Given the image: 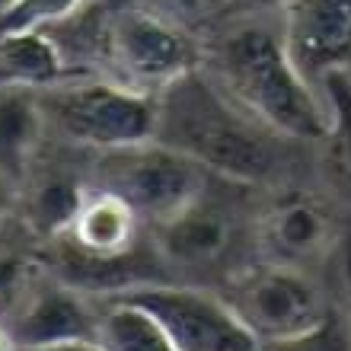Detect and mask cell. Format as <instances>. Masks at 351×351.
<instances>
[{
	"instance_id": "cell-1",
	"label": "cell",
	"mask_w": 351,
	"mask_h": 351,
	"mask_svg": "<svg viewBox=\"0 0 351 351\" xmlns=\"http://www.w3.org/2000/svg\"><path fill=\"white\" fill-rule=\"evenodd\" d=\"M157 138L192 157L211 176L230 182H265L278 169V141L271 128L221 90L202 67L157 93Z\"/></svg>"
},
{
	"instance_id": "cell-2",
	"label": "cell",
	"mask_w": 351,
	"mask_h": 351,
	"mask_svg": "<svg viewBox=\"0 0 351 351\" xmlns=\"http://www.w3.org/2000/svg\"><path fill=\"white\" fill-rule=\"evenodd\" d=\"M214 77L240 109L285 141L326 138L329 109L313 96L285 38L271 29L240 26L227 32L214 48Z\"/></svg>"
},
{
	"instance_id": "cell-3",
	"label": "cell",
	"mask_w": 351,
	"mask_h": 351,
	"mask_svg": "<svg viewBox=\"0 0 351 351\" xmlns=\"http://www.w3.org/2000/svg\"><path fill=\"white\" fill-rule=\"evenodd\" d=\"M48 125L67 141L106 150L134 147L157 138V93H144L121 80H64L42 90Z\"/></svg>"
},
{
	"instance_id": "cell-4",
	"label": "cell",
	"mask_w": 351,
	"mask_h": 351,
	"mask_svg": "<svg viewBox=\"0 0 351 351\" xmlns=\"http://www.w3.org/2000/svg\"><path fill=\"white\" fill-rule=\"evenodd\" d=\"M208 169L169 144L144 141L106 150L96 163V189L125 198L141 221L157 227L208 192Z\"/></svg>"
},
{
	"instance_id": "cell-5",
	"label": "cell",
	"mask_w": 351,
	"mask_h": 351,
	"mask_svg": "<svg viewBox=\"0 0 351 351\" xmlns=\"http://www.w3.org/2000/svg\"><path fill=\"white\" fill-rule=\"evenodd\" d=\"M106 64L112 80L144 93H163L202 67V48L182 26L150 13L125 7L106 13Z\"/></svg>"
},
{
	"instance_id": "cell-6",
	"label": "cell",
	"mask_w": 351,
	"mask_h": 351,
	"mask_svg": "<svg viewBox=\"0 0 351 351\" xmlns=\"http://www.w3.org/2000/svg\"><path fill=\"white\" fill-rule=\"evenodd\" d=\"M119 297L144 306L179 351H262V342L237 316L227 297L163 281H144L119 291Z\"/></svg>"
},
{
	"instance_id": "cell-7",
	"label": "cell",
	"mask_w": 351,
	"mask_h": 351,
	"mask_svg": "<svg viewBox=\"0 0 351 351\" xmlns=\"http://www.w3.org/2000/svg\"><path fill=\"white\" fill-rule=\"evenodd\" d=\"M227 300L262 342V348L313 329L326 316L316 287L297 271V265L285 262L250 268L246 275L237 278Z\"/></svg>"
},
{
	"instance_id": "cell-8",
	"label": "cell",
	"mask_w": 351,
	"mask_h": 351,
	"mask_svg": "<svg viewBox=\"0 0 351 351\" xmlns=\"http://www.w3.org/2000/svg\"><path fill=\"white\" fill-rule=\"evenodd\" d=\"M3 323L10 326L19 348H38V345L74 342V339H96L99 310L86 300L80 287L67 281L29 278L19 304Z\"/></svg>"
},
{
	"instance_id": "cell-9",
	"label": "cell",
	"mask_w": 351,
	"mask_h": 351,
	"mask_svg": "<svg viewBox=\"0 0 351 351\" xmlns=\"http://www.w3.org/2000/svg\"><path fill=\"white\" fill-rule=\"evenodd\" d=\"M285 45L306 80L351 67V0H287Z\"/></svg>"
},
{
	"instance_id": "cell-10",
	"label": "cell",
	"mask_w": 351,
	"mask_h": 351,
	"mask_svg": "<svg viewBox=\"0 0 351 351\" xmlns=\"http://www.w3.org/2000/svg\"><path fill=\"white\" fill-rule=\"evenodd\" d=\"M141 223V214L125 198L93 189L80 204L71 230L61 237L67 246V262L93 268L125 265L138 252Z\"/></svg>"
},
{
	"instance_id": "cell-11",
	"label": "cell",
	"mask_w": 351,
	"mask_h": 351,
	"mask_svg": "<svg viewBox=\"0 0 351 351\" xmlns=\"http://www.w3.org/2000/svg\"><path fill=\"white\" fill-rule=\"evenodd\" d=\"M335 227L323 204L310 195H285L278 198L259 223L262 250L271 262L300 265L306 259H316L319 252L332 246Z\"/></svg>"
},
{
	"instance_id": "cell-12",
	"label": "cell",
	"mask_w": 351,
	"mask_h": 351,
	"mask_svg": "<svg viewBox=\"0 0 351 351\" xmlns=\"http://www.w3.org/2000/svg\"><path fill=\"white\" fill-rule=\"evenodd\" d=\"M157 246L163 259L182 268H204L227 256L233 246V217L223 204L211 202L208 192L157 223Z\"/></svg>"
},
{
	"instance_id": "cell-13",
	"label": "cell",
	"mask_w": 351,
	"mask_h": 351,
	"mask_svg": "<svg viewBox=\"0 0 351 351\" xmlns=\"http://www.w3.org/2000/svg\"><path fill=\"white\" fill-rule=\"evenodd\" d=\"M48 115L42 93L23 86H0V182H29Z\"/></svg>"
},
{
	"instance_id": "cell-14",
	"label": "cell",
	"mask_w": 351,
	"mask_h": 351,
	"mask_svg": "<svg viewBox=\"0 0 351 351\" xmlns=\"http://www.w3.org/2000/svg\"><path fill=\"white\" fill-rule=\"evenodd\" d=\"M74 67L48 29H7L0 32V86L51 90L71 80Z\"/></svg>"
},
{
	"instance_id": "cell-15",
	"label": "cell",
	"mask_w": 351,
	"mask_h": 351,
	"mask_svg": "<svg viewBox=\"0 0 351 351\" xmlns=\"http://www.w3.org/2000/svg\"><path fill=\"white\" fill-rule=\"evenodd\" d=\"M96 342L102 351H179L167 329L144 306L119 294H112V300L99 310Z\"/></svg>"
},
{
	"instance_id": "cell-16",
	"label": "cell",
	"mask_w": 351,
	"mask_h": 351,
	"mask_svg": "<svg viewBox=\"0 0 351 351\" xmlns=\"http://www.w3.org/2000/svg\"><path fill=\"white\" fill-rule=\"evenodd\" d=\"M86 195L90 192H84V185H77L67 176H45L32 185L26 198V223L45 240H61L71 230Z\"/></svg>"
},
{
	"instance_id": "cell-17",
	"label": "cell",
	"mask_w": 351,
	"mask_h": 351,
	"mask_svg": "<svg viewBox=\"0 0 351 351\" xmlns=\"http://www.w3.org/2000/svg\"><path fill=\"white\" fill-rule=\"evenodd\" d=\"M329 131H326V163L329 173L351 192V77L348 71H332L323 77Z\"/></svg>"
},
{
	"instance_id": "cell-18",
	"label": "cell",
	"mask_w": 351,
	"mask_h": 351,
	"mask_svg": "<svg viewBox=\"0 0 351 351\" xmlns=\"http://www.w3.org/2000/svg\"><path fill=\"white\" fill-rule=\"evenodd\" d=\"M90 0H19L13 10L0 16V32L7 29H51L71 19Z\"/></svg>"
},
{
	"instance_id": "cell-19",
	"label": "cell",
	"mask_w": 351,
	"mask_h": 351,
	"mask_svg": "<svg viewBox=\"0 0 351 351\" xmlns=\"http://www.w3.org/2000/svg\"><path fill=\"white\" fill-rule=\"evenodd\" d=\"M265 351H351V319L342 313H326L313 329L265 345Z\"/></svg>"
},
{
	"instance_id": "cell-20",
	"label": "cell",
	"mask_w": 351,
	"mask_h": 351,
	"mask_svg": "<svg viewBox=\"0 0 351 351\" xmlns=\"http://www.w3.org/2000/svg\"><path fill=\"white\" fill-rule=\"evenodd\" d=\"M29 278L32 275H29L26 259H19L16 252L0 250V319H7L13 313V306L19 304Z\"/></svg>"
},
{
	"instance_id": "cell-21",
	"label": "cell",
	"mask_w": 351,
	"mask_h": 351,
	"mask_svg": "<svg viewBox=\"0 0 351 351\" xmlns=\"http://www.w3.org/2000/svg\"><path fill=\"white\" fill-rule=\"evenodd\" d=\"M19 351H102V345L96 339H74V342L38 345V348H19Z\"/></svg>"
},
{
	"instance_id": "cell-22",
	"label": "cell",
	"mask_w": 351,
	"mask_h": 351,
	"mask_svg": "<svg viewBox=\"0 0 351 351\" xmlns=\"http://www.w3.org/2000/svg\"><path fill=\"white\" fill-rule=\"evenodd\" d=\"M342 281H345V297H348V319H351V237L342 243Z\"/></svg>"
},
{
	"instance_id": "cell-23",
	"label": "cell",
	"mask_w": 351,
	"mask_h": 351,
	"mask_svg": "<svg viewBox=\"0 0 351 351\" xmlns=\"http://www.w3.org/2000/svg\"><path fill=\"white\" fill-rule=\"evenodd\" d=\"M0 351H19V342L13 339V332H10V326L0 319Z\"/></svg>"
},
{
	"instance_id": "cell-24",
	"label": "cell",
	"mask_w": 351,
	"mask_h": 351,
	"mask_svg": "<svg viewBox=\"0 0 351 351\" xmlns=\"http://www.w3.org/2000/svg\"><path fill=\"white\" fill-rule=\"evenodd\" d=\"M19 0H0V16H3V13H7V10H13L16 7Z\"/></svg>"
},
{
	"instance_id": "cell-25",
	"label": "cell",
	"mask_w": 351,
	"mask_h": 351,
	"mask_svg": "<svg viewBox=\"0 0 351 351\" xmlns=\"http://www.w3.org/2000/svg\"><path fill=\"white\" fill-rule=\"evenodd\" d=\"M202 7H217V3H223V0H198Z\"/></svg>"
},
{
	"instance_id": "cell-26",
	"label": "cell",
	"mask_w": 351,
	"mask_h": 351,
	"mask_svg": "<svg viewBox=\"0 0 351 351\" xmlns=\"http://www.w3.org/2000/svg\"><path fill=\"white\" fill-rule=\"evenodd\" d=\"M176 3H182V7H195L198 0H176Z\"/></svg>"
},
{
	"instance_id": "cell-27",
	"label": "cell",
	"mask_w": 351,
	"mask_h": 351,
	"mask_svg": "<svg viewBox=\"0 0 351 351\" xmlns=\"http://www.w3.org/2000/svg\"><path fill=\"white\" fill-rule=\"evenodd\" d=\"M0 185H3V182H0ZM0 214H3V195H0Z\"/></svg>"
},
{
	"instance_id": "cell-28",
	"label": "cell",
	"mask_w": 351,
	"mask_h": 351,
	"mask_svg": "<svg viewBox=\"0 0 351 351\" xmlns=\"http://www.w3.org/2000/svg\"><path fill=\"white\" fill-rule=\"evenodd\" d=\"M262 351H265V348H262Z\"/></svg>"
}]
</instances>
